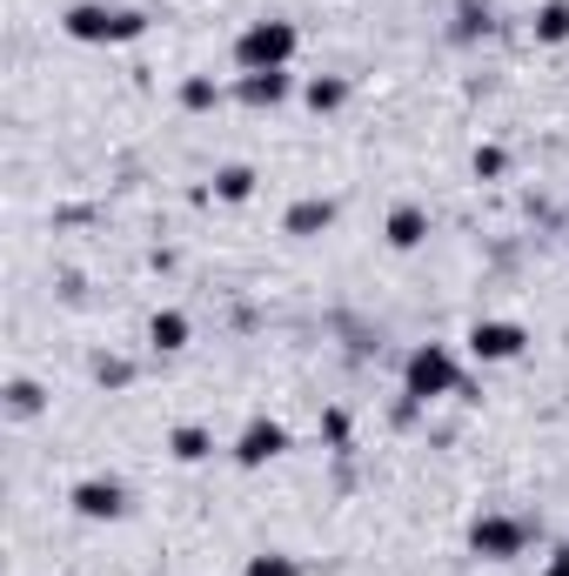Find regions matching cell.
I'll use <instances>...</instances> for the list:
<instances>
[{"instance_id":"obj_1","label":"cell","mask_w":569,"mask_h":576,"mask_svg":"<svg viewBox=\"0 0 569 576\" xmlns=\"http://www.w3.org/2000/svg\"><path fill=\"white\" fill-rule=\"evenodd\" d=\"M61 34L81 41V48H128L148 34V14L141 8H121V0H74L61 14Z\"/></svg>"},{"instance_id":"obj_2","label":"cell","mask_w":569,"mask_h":576,"mask_svg":"<svg viewBox=\"0 0 569 576\" xmlns=\"http://www.w3.org/2000/svg\"><path fill=\"white\" fill-rule=\"evenodd\" d=\"M295 48H302V34H295V21H248L242 28V41H235V68L242 74H288V61H295Z\"/></svg>"},{"instance_id":"obj_3","label":"cell","mask_w":569,"mask_h":576,"mask_svg":"<svg viewBox=\"0 0 569 576\" xmlns=\"http://www.w3.org/2000/svg\"><path fill=\"white\" fill-rule=\"evenodd\" d=\"M456 390H463V362H456V348L423 342V348L403 362V396H409V403H436V396H456Z\"/></svg>"},{"instance_id":"obj_4","label":"cell","mask_w":569,"mask_h":576,"mask_svg":"<svg viewBox=\"0 0 569 576\" xmlns=\"http://www.w3.org/2000/svg\"><path fill=\"white\" fill-rule=\"evenodd\" d=\"M522 543H529V523H516V516H502V509H482V516L469 523V549H476L482 563H509Z\"/></svg>"},{"instance_id":"obj_5","label":"cell","mask_w":569,"mask_h":576,"mask_svg":"<svg viewBox=\"0 0 569 576\" xmlns=\"http://www.w3.org/2000/svg\"><path fill=\"white\" fill-rule=\"evenodd\" d=\"M463 342H469V355H476V362H516L529 335H522V322L482 315V322H469V335H463Z\"/></svg>"},{"instance_id":"obj_6","label":"cell","mask_w":569,"mask_h":576,"mask_svg":"<svg viewBox=\"0 0 569 576\" xmlns=\"http://www.w3.org/2000/svg\"><path fill=\"white\" fill-rule=\"evenodd\" d=\"M282 449H288V430H282L275 416H248L242 436H235V463H242V469H268Z\"/></svg>"},{"instance_id":"obj_7","label":"cell","mask_w":569,"mask_h":576,"mask_svg":"<svg viewBox=\"0 0 569 576\" xmlns=\"http://www.w3.org/2000/svg\"><path fill=\"white\" fill-rule=\"evenodd\" d=\"M68 503H74V516H88V523H114V516H128V483H114V476H81Z\"/></svg>"},{"instance_id":"obj_8","label":"cell","mask_w":569,"mask_h":576,"mask_svg":"<svg viewBox=\"0 0 569 576\" xmlns=\"http://www.w3.org/2000/svg\"><path fill=\"white\" fill-rule=\"evenodd\" d=\"M282 229H288V235H322V229H335V202H328V195H308V202H295V209L282 215Z\"/></svg>"},{"instance_id":"obj_9","label":"cell","mask_w":569,"mask_h":576,"mask_svg":"<svg viewBox=\"0 0 569 576\" xmlns=\"http://www.w3.org/2000/svg\"><path fill=\"white\" fill-rule=\"evenodd\" d=\"M429 242V215L416 209V202H403L396 215H389V249H423Z\"/></svg>"},{"instance_id":"obj_10","label":"cell","mask_w":569,"mask_h":576,"mask_svg":"<svg viewBox=\"0 0 569 576\" xmlns=\"http://www.w3.org/2000/svg\"><path fill=\"white\" fill-rule=\"evenodd\" d=\"M167 449H174V463H209V456H215V436H209L202 423H181V430L167 436Z\"/></svg>"},{"instance_id":"obj_11","label":"cell","mask_w":569,"mask_h":576,"mask_svg":"<svg viewBox=\"0 0 569 576\" xmlns=\"http://www.w3.org/2000/svg\"><path fill=\"white\" fill-rule=\"evenodd\" d=\"M248 108H282L288 101V74H242V88H235Z\"/></svg>"},{"instance_id":"obj_12","label":"cell","mask_w":569,"mask_h":576,"mask_svg":"<svg viewBox=\"0 0 569 576\" xmlns=\"http://www.w3.org/2000/svg\"><path fill=\"white\" fill-rule=\"evenodd\" d=\"M148 342H154L161 355H174V348H187V315H181V309H161V315L148 322Z\"/></svg>"},{"instance_id":"obj_13","label":"cell","mask_w":569,"mask_h":576,"mask_svg":"<svg viewBox=\"0 0 569 576\" xmlns=\"http://www.w3.org/2000/svg\"><path fill=\"white\" fill-rule=\"evenodd\" d=\"M536 41L542 48H562L569 41V0H542V8H536Z\"/></svg>"},{"instance_id":"obj_14","label":"cell","mask_w":569,"mask_h":576,"mask_svg":"<svg viewBox=\"0 0 569 576\" xmlns=\"http://www.w3.org/2000/svg\"><path fill=\"white\" fill-rule=\"evenodd\" d=\"M248 195H255V168H242V161L215 168V202H248Z\"/></svg>"},{"instance_id":"obj_15","label":"cell","mask_w":569,"mask_h":576,"mask_svg":"<svg viewBox=\"0 0 569 576\" xmlns=\"http://www.w3.org/2000/svg\"><path fill=\"white\" fill-rule=\"evenodd\" d=\"M302 101H308L315 114H335V108L348 101V81H342V74H315V81L302 88Z\"/></svg>"},{"instance_id":"obj_16","label":"cell","mask_w":569,"mask_h":576,"mask_svg":"<svg viewBox=\"0 0 569 576\" xmlns=\"http://www.w3.org/2000/svg\"><path fill=\"white\" fill-rule=\"evenodd\" d=\"M215 101H222V81H215V74H187V81H181V108H187V114H209Z\"/></svg>"},{"instance_id":"obj_17","label":"cell","mask_w":569,"mask_h":576,"mask_svg":"<svg viewBox=\"0 0 569 576\" xmlns=\"http://www.w3.org/2000/svg\"><path fill=\"white\" fill-rule=\"evenodd\" d=\"M242 576H302V563L295 556H282V549H262V556H248V569Z\"/></svg>"},{"instance_id":"obj_18","label":"cell","mask_w":569,"mask_h":576,"mask_svg":"<svg viewBox=\"0 0 569 576\" xmlns=\"http://www.w3.org/2000/svg\"><path fill=\"white\" fill-rule=\"evenodd\" d=\"M8 410H14V416H41V382L14 375V382H8Z\"/></svg>"},{"instance_id":"obj_19","label":"cell","mask_w":569,"mask_h":576,"mask_svg":"<svg viewBox=\"0 0 569 576\" xmlns=\"http://www.w3.org/2000/svg\"><path fill=\"white\" fill-rule=\"evenodd\" d=\"M469 168H476L482 181H496V174L509 168V154H502V148H476V154H469Z\"/></svg>"},{"instance_id":"obj_20","label":"cell","mask_w":569,"mask_h":576,"mask_svg":"<svg viewBox=\"0 0 569 576\" xmlns=\"http://www.w3.org/2000/svg\"><path fill=\"white\" fill-rule=\"evenodd\" d=\"M542 576H569V549H556V556H549V569H542Z\"/></svg>"}]
</instances>
